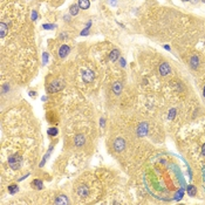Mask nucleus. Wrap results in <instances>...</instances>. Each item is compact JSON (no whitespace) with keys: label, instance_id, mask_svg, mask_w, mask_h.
Returning <instances> with one entry per match:
<instances>
[{"label":"nucleus","instance_id":"f257e3e1","mask_svg":"<svg viewBox=\"0 0 205 205\" xmlns=\"http://www.w3.org/2000/svg\"><path fill=\"white\" fill-rule=\"evenodd\" d=\"M124 147H126V143H124V141L122 138H117L115 142H114V149H115L117 152L122 151V150L124 149Z\"/></svg>","mask_w":205,"mask_h":205},{"label":"nucleus","instance_id":"f03ea898","mask_svg":"<svg viewBox=\"0 0 205 205\" xmlns=\"http://www.w3.org/2000/svg\"><path fill=\"white\" fill-rule=\"evenodd\" d=\"M18 159H19V158H17V156H12V157L8 159L9 167L13 168V169H18V168L20 167V161L18 162Z\"/></svg>","mask_w":205,"mask_h":205},{"label":"nucleus","instance_id":"7ed1b4c3","mask_svg":"<svg viewBox=\"0 0 205 205\" xmlns=\"http://www.w3.org/2000/svg\"><path fill=\"white\" fill-rule=\"evenodd\" d=\"M69 51H71V49H69L68 46H66V45L61 46V47H60V51H59V55H60L61 58H64V56L68 55Z\"/></svg>","mask_w":205,"mask_h":205},{"label":"nucleus","instance_id":"20e7f679","mask_svg":"<svg viewBox=\"0 0 205 205\" xmlns=\"http://www.w3.org/2000/svg\"><path fill=\"white\" fill-rule=\"evenodd\" d=\"M159 72L162 75H168L170 73V67L168 63H162V66L159 67Z\"/></svg>","mask_w":205,"mask_h":205},{"label":"nucleus","instance_id":"39448f33","mask_svg":"<svg viewBox=\"0 0 205 205\" xmlns=\"http://www.w3.org/2000/svg\"><path fill=\"white\" fill-rule=\"evenodd\" d=\"M93 79H94V74H93L92 71H86L84 74H83V80L86 82H90L93 81Z\"/></svg>","mask_w":205,"mask_h":205},{"label":"nucleus","instance_id":"423d86ee","mask_svg":"<svg viewBox=\"0 0 205 205\" xmlns=\"http://www.w3.org/2000/svg\"><path fill=\"white\" fill-rule=\"evenodd\" d=\"M77 5H79L80 8H82V9H88L90 6L89 0H79V4Z\"/></svg>","mask_w":205,"mask_h":205},{"label":"nucleus","instance_id":"0eeeda50","mask_svg":"<svg viewBox=\"0 0 205 205\" xmlns=\"http://www.w3.org/2000/svg\"><path fill=\"white\" fill-rule=\"evenodd\" d=\"M6 34H7V25L1 22V24H0V36H1V38H5Z\"/></svg>","mask_w":205,"mask_h":205},{"label":"nucleus","instance_id":"6e6552de","mask_svg":"<svg viewBox=\"0 0 205 205\" xmlns=\"http://www.w3.org/2000/svg\"><path fill=\"white\" fill-rule=\"evenodd\" d=\"M113 90H114V93H115L116 95L121 94V90H122V84L120 83V82H116V83H114V86H113Z\"/></svg>","mask_w":205,"mask_h":205},{"label":"nucleus","instance_id":"1a4fd4ad","mask_svg":"<svg viewBox=\"0 0 205 205\" xmlns=\"http://www.w3.org/2000/svg\"><path fill=\"white\" fill-rule=\"evenodd\" d=\"M83 143H84V137L82 136V135H77V136L75 137V144H76L77 147H81Z\"/></svg>","mask_w":205,"mask_h":205},{"label":"nucleus","instance_id":"9d476101","mask_svg":"<svg viewBox=\"0 0 205 205\" xmlns=\"http://www.w3.org/2000/svg\"><path fill=\"white\" fill-rule=\"evenodd\" d=\"M68 199L66 198V196H59L58 199L55 201V204H68Z\"/></svg>","mask_w":205,"mask_h":205},{"label":"nucleus","instance_id":"9b49d317","mask_svg":"<svg viewBox=\"0 0 205 205\" xmlns=\"http://www.w3.org/2000/svg\"><path fill=\"white\" fill-rule=\"evenodd\" d=\"M147 129H148L147 124H145V123L141 124L139 128H138V135H139V136H143V135H145V133H147Z\"/></svg>","mask_w":205,"mask_h":205},{"label":"nucleus","instance_id":"f8f14e48","mask_svg":"<svg viewBox=\"0 0 205 205\" xmlns=\"http://www.w3.org/2000/svg\"><path fill=\"white\" fill-rule=\"evenodd\" d=\"M118 56H120V52H118L117 49H114V51L111 52V54H110V60L111 61H116Z\"/></svg>","mask_w":205,"mask_h":205},{"label":"nucleus","instance_id":"ddd939ff","mask_svg":"<svg viewBox=\"0 0 205 205\" xmlns=\"http://www.w3.org/2000/svg\"><path fill=\"white\" fill-rule=\"evenodd\" d=\"M79 194L81 197H87L88 196V189L86 186H82V188L79 189Z\"/></svg>","mask_w":205,"mask_h":205},{"label":"nucleus","instance_id":"4468645a","mask_svg":"<svg viewBox=\"0 0 205 205\" xmlns=\"http://www.w3.org/2000/svg\"><path fill=\"white\" fill-rule=\"evenodd\" d=\"M79 8H80L79 5H73V6H71V14L76 15L77 13H79Z\"/></svg>","mask_w":205,"mask_h":205},{"label":"nucleus","instance_id":"2eb2a0df","mask_svg":"<svg viewBox=\"0 0 205 205\" xmlns=\"http://www.w3.org/2000/svg\"><path fill=\"white\" fill-rule=\"evenodd\" d=\"M188 194L189 196H194L196 194V188L193 185H190L188 188Z\"/></svg>","mask_w":205,"mask_h":205},{"label":"nucleus","instance_id":"dca6fc26","mask_svg":"<svg viewBox=\"0 0 205 205\" xmlns=\"http://www.w3.org/2000/svg\"><path fill=\"white\" fill-rule=\"evenodd\" d=\"M191 66H192L193 68H196V67L198 66V58H197V56H193V58L191 59Z\"/></svg>","mask_w":205,"mask_h":205},{"label":"nucleus","instance_id":"f3484780","mask_svg":"<svg viewBox=\"0 0 205 205\" xmlns=\"http://www.w3.org/2000/svg\"><path fill=\"white\" fill-rule=\"evenodd\" d=\"M8 191L11 193H15L18 191V186L17 185H11V186H8Z\"/></svg>","mask_w":205,"mask_h":205},{"label":"nucleus","instance_id":"a211bd4d","mask_svg":"<svg viewBox=\"0 0 205 205\" xmlns=\"http://www.w3.org/2000/svg\"><path fill=\"white\" fill-rule=\"evenodd\" d=\"M56 134H58V130L55 128H51L48 130V135H51V136H55Z\"/></svg>","mask_w":205,"mask_h":205},{"label":"nucleus","instance_id":"6ab92c4d","mask_svg":"<svg viewBox=\"0 0 205 205\" xmlns=\"http://www.w3.org/2000/svg\"><path fill=\"white\" fill-rule=\"evenodd\" d=\"M33 184H34V185L35 186H38V189H42L43 188V185H42V183H41V182L40 181H34V182H33Z\"/></svg>","mask_w":205,"mask_h":205},{"label":"nucleus","instance_id":"aec40b11","mask_svg":"<svg viewBox=\"0 0 205 205\" xmlns=\"http://www.w3.org/2000/svg\"><path fill=\"white\" fill-rule=\"evenodd\" d=\"M43 28H45V29H53V28H55V26L54 25H51V24H45L42 26Z\"/></svg>","mask_w":205,"mask_h":205},{"label":"nucleus","instance_id":"412c9836","mask_svg":"<svg viewBox=\"0 0 205 205\" xmlns=\"http://www.w3.org/2000/svg\"><path fill=\"white\" fill-rule=\"evenodd\" d=\"M47 61H48V54L47 53H43V63H46Z\"/></svg>","mask_w":205,"mask_h":205},{"label":"nucleus","instance_id":"4be33fe9","mask_svg":"<svg viewBox=\"0 0 205 205\" xmlns=\"http://www.w3.org/2000/svg\"><path fill=\"white\" fill-rule=\"evenodd\" d=\"M88 33H89V28H86L84 31L81 32V35H88Z\"/></svg>","mask_w":205,"mask_h":205},{"label":"nucleus","instance_id":"5701e85b","mask_svg":"<svg viewBox=\"0 0 205 205\" xmlns=\"http://www.w3.org/2000/svg\"><path fill=\"white\" fill-rule=\"evenodd\" d=\"M36 18H38V14H36L35 11H33V13H32V19L33 20H36Z\"/></svg>","mask_w":205,"mask_h":205},{"label":"nucleus","instance_id":"b1692460","mask_svg":"<svg viewBox=\"0 0 205 205\" xmlns=\"http://www.w3.org/2000/svg\"><path fill=\"white\" fill-rule=\"evenodd\" d=\"M121 63H122V66H126V61H124V59L123 58H121Z\"/></svg>","mask_w":205,"mask_h":205},{"label":"nucleus","instance_id":"393cba45","mask_svg":"<svg viewBox=\"0 0 205 205\" xmlns=\"http://www.w3.org/2000/svg\"><path fill=\"white\" fill-rule=\"evenodd\" d=\"M110 4L113 5V6H116V0H110Z\"/></svg>","mask_w":205,"mask_h":205},{"label":"nucleus","instance_id":"a878e982","mask_svg":"<svg viewBox=\"0 0 205 205\" xmlns=\"http://www.w3.org/2000/svg\"><path fill=\"white\" fill-rule=\"evenodd\" d=\"M29 95H31V96H34V95H35V93H34V92H31V93H29Z\"/></svg>","mask_w":205,"mask_h":205},{"label":"nucleus","instance_id":"bb28decb","mask_svg":"<svg viewBox=\"0 0 205 205\" xmlns=\"http://www.w3.org/2000/svg\"><path fill=\"white\" fill-rule=\"evenodd\" d=\"M202 152H203V155H205V145L203 147V151H202Z\"/></svg>","mask_w":205,"mask_h":205},{"label":"nucleus","instance_id":"cd10ccee","mask_svg":"<svg viewBox=\"0 0 205 205\" xmlns=\"http://www.w3.org/2000/svg\"><path fill=\"white\" fill-rule=\"evenodd\" d=\"M204 96H205V87H204Z\"/></svg>","mask_w":205,"mask_h":205},{"label":"nucleus","instance_id":"c85d7f7f","mask_svg":"<svg viewBox=\"0 0 205 205\" xmlns=\"http://www.w3.org/2000/svg\"><path fill=\"white\" fill-rule=\"evenodd\" d=\"M183 1H186V0H183Z\"/></svg>","mask_w":205,"mask_h":205},{"label":"nucleus","instance_id":"c756f323","mask_svg":"<svg viewBox=\"0 0 205 205\" xmlns=\"http://www.w3.org/2000/svg\"><path fill=\"white\" fill-rule=\"evenodd\" d=\"M203 1H205V0H203Z\"/></svg>","mask_w":205,"mask_h":205}]
</instances>
